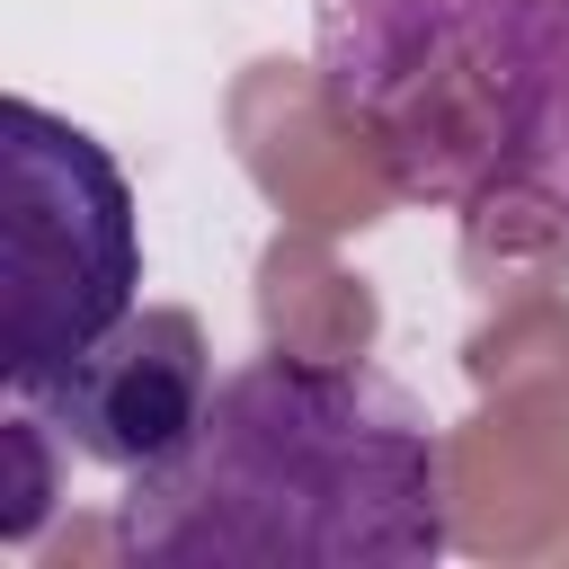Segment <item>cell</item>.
<instances>
[{
    "mask_svg": "<svg viewBox=\"0 0 569 569\" xmlns=\"http://www.w3.org/2000/svg\"><path fill=\"white\" fill-rule=\"evenodd\" d=\"M445 542V436L356 356L231 365L187 445L116 498V551L142 569H427Z\"/></svg>",
    "mask_w": 569,
    "mask_h": 569,
    "instance_id": "6da1fadb",
    "label": "cell"
},
{
    "mask_svg": "<svg viewBox=\"0 0 569 569\" xmlns=\"http://www.w3.org/2000/svg\"><path fill=\"white\" fill-rule=\"evenodd\" d=\"M311 71L409 204L569 231V0H311Z\"/></svg>",
    "mask_w": 569,
    "mask_h": 569,
    "instance_id": "7a4b0ae2",
    "label": "cell"
},
{
    "mask_svg": "<svg viewBox=\"0 0 569 569\" xmlns=\"http://www.w3.org/2000/svg\"><path fill=\"white\" fill-rule=\"evenodd\" d=\"M0 133V373L27 391L142 302V204L89 124L9 98Z\"/></svg>",
    "mask_w": 569,
    "mask_h": 569,
    "instance_id": "3957f363",
    "label": "cell"
},
{
    "mask_svg": "<svg viewBox=\"0 0 569 569\" xmlns=\"http://www.w3.org/2000/svg\"><path fill=\"white\" fill-rule=\"evenodd\" d=\"M213 347L196 329V311L178 302H133L107 338H89L71 365H53L44 382L9 391L44 418V436L98 471H142L169 445H187V427L213 400Z\"/></svg>",
    "mask_w": 569,
    "mask_h": 569,
    "instance_id": "277c9868",
    "label": "cell"
}]
</instances>
